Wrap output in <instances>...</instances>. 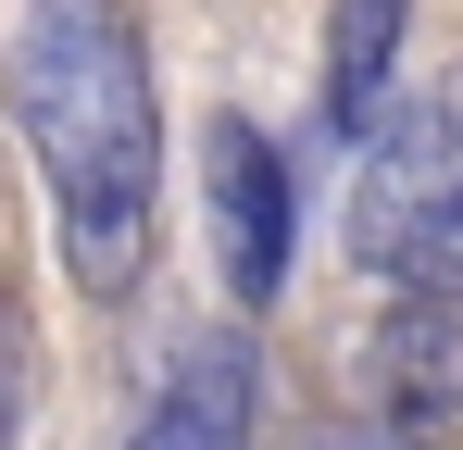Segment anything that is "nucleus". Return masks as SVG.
Returning <instances> with one entry per match:
<instances>
[{
	"instance_id": "obj_6",
	"label": "nucleus",
	"mask_w": 463,
	"mask_h": 450,
	"mask_svg": "<svg viewBox=\"0 0 463 450\" xmlns=\"http://www.w3.org/2000/svg\"><path fill=\"white\" fill-rule=\"evenodd\" d=\"M401 38H413V0H338V13H326V126H338V138H376L388 126Z\"/></svg>"
},
{
	"instance_id": "obj_1",
	"label": "nucleus",
	"mask_w": 463,
	"mask_h": 450,
	"mask_svg": "<svg viewBox=\"0 0 463 450\" xmlns=\"http://www.w3.org/2000/svg\"><path fill=\"white\" fill-rule=\"evenodd\" d=\"M13 138L51 188V250L88 300H126L163 250V88L126 0H13Z\"/></svg>"
},
{
	"instance_id": "obj_3",
	"label": "nucleus",
	"mask_w": 463,
	"mask_h": 450,
	"mask_svg": "<svg viewBox=\"0 0 463 450\" xmlns=\"http://www.w3.org/2000/svg\"><path fill=\"white\" fill-rule=\"evenodd\" d=\"M201 201H213V250H226V300L276 313L288 300V250H301V175L250 113L201 126Z\"/></svg>"
},
{
	"instance_id": "obj_2",
	"label": "nucleus",
	"mask_w": 463,
	"mask_h": 450,
	"mask_svg": "<svg viewBox=\"0 0 463 450\" xmlns=\"http://www.w3.org/2000/svg\"><path fill=\"white\" fill-rule=\"evenodd\" d=\"M351 250L401 300H463V75L401 100L351 188Z\"/></svg>"
},
{
	"instance_id": "obj_4",
	"label": "nucleus",
	"mask_w": 463,
	"mask_h": 450,
	"mask_svg": "<svg viewBox=\"0 0 463 450\" xmlns=\"http://www.w3.org/2000/svg\"><path fill=\"white\" fill-rule=\"evenodd\" d=\"M364 400L401 450H463V300H401L364 338Z\"/></svg>"
},
{
	"instance_id": "obj_7",
	"label": "nucleus",
	"mask_w": 463,
	"mask_h": 450,
	"mask_svg": "<svg viewBox=\"0 0 463 450\" xmlns=\"http://www.w3.org/2000/svg\"><path fill=\"white\" fill-rule=\"evenodd\" d=\"M13 413H25V351H13V300H0V438H13Z\"/></svg>"
},
{
	"instance_id": "obj_5",
	"label": "nucleus",
	"mask_w": 463,
	"mask_h": 450,
	"mask_svg": "<svg viewBox=\"0 0 463 450\" xmlns=\"http://www.w3.org/2000/svg\"><path fill=\"white\" fill-rule=\"evenodd\" d=\"M250 413H263L250 325H213V338L175 351V375L151 388V413H138V438H126V450H250Z\"/></svg>"
}]
</instances>
